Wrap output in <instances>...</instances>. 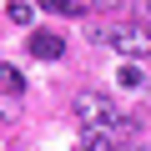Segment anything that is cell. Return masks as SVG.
Instances as JSON below:
<instances>
[{
  "mask_svg": "<svg viewBox=\"0 0 151 151\" xmlns=\"http://www.w3.org/2000/svg\"><path fill=\"white\" fill-rule=\"evenodd\" d=\"M76 116H81V126H116L121 116H116V101L106 96V91H81L76 96Z\"/></svg>",
  "mask_w": 151,
  "mask_h": 151,
  "instance_id": "1",
  "label": "cell"
},
{
  "mask_svg": "<svg viewBox=\"0 0 151 151\" xmlns=\"http://www.w3.org/2000/svg\"><path fill=\"white\" fill-rule=\"evenodd\" d=\"M111 45H116L121 55L141 60V55H151V25H146V20H126V25L111 30Z\"/></svg>",
  "mask_w": 151,
  "mask_h": 151,
  "instance_id": "2",
  "label": "cell"
},
{
  "mask_svg": "<svg viewBox=\"0 0 151 151\" xmlns=\"http://www.w3.org/2000/svg\"><path fill=\"white\" fill-rule=\"evenodd\" d=\"M25 45H30V55H35V60H60V55H65V40H60L55 30H35Z\"/></svg>",
  "mask_w": 151,
  "mask_h": 151,
  "instance_id": "3",
  "label": "cell"
},
{
  "mask_svg": "<svg viewBox=\"0 0 151 151\" xmlns=\"http://www.w3.org/2000/svg\"><path fill=\"white\" fill-rule=\"evenodd\" d=\"M81 151H116V131H106V126H81Z\"/></svg>",
  "mask_w": 151,
  "mask_h": 151,
  "instance_id": "4",
  "label": "cell"
},
{
  "mask_svg": "<svg viewBox=\"0 0 151 151\" xmlns=\"http://www.w3.org/2000/svg\"><path fill=\"white\" fill-rule=\"evenodd\" d=\"M0 91H5V96H20V91H25V81H20L15 65H0Z\"/></svg>",
  "mask_w": 151,
  "mask_h": 151,
  "instance_id": "5",
  "label": "cell"
},
{
  "mask_svg": "<svg viewBox=\"0 0 151 151\" xmlns=\"http://www.w3.org/2000/svg\"><path fill=\"white\" fill-rule=\"evenodd\" d=\"M15 25H30V5H25V0H10V10H5Z\"/></svg>",
  "mask_w": 151,
  "mask_h": 151,
  "instance_id": "6",
  "label": "cell"
},
{
  "mask_svg": "<svg viewBox=\"0 0 151 151\" xmlns=\"http://www.w3.org/2000/svg\"><path fill=\"white\" fill-rule=\"evenodd\" d=\"M40 5H45V10H55V15H76L70 0H40Z\"/></svg>",
  "mask_w": 151,
  "mask_h": 151,
  "instance_id": "7",
  "label": "cell"
},
{
  "mask_svg": "<svg viewBox=\"0 0 151 151\" xmlns=\"http://www.w3.org/2000/svg\"><path fill=\"white\" fill-rule=\"evenodd\" d=\"M121 86H141V70L136 65H121Z\"/></svg>",
  "mask_w": 151,
  "mask_h": 151,
  "instance_id": "8",
  "label": "cell"
},
{
  "mask_svg": "<svg viewBox=\"0 0 151 151\" xmlns=\"http://www.w3.org/2000/svg\"><path fill=\"white\" fill-rule=\"evenodd\" d=\"M121 151H146V146H141V141H131V146H121Z\"/></svg>",
  "mask_w": 151,
  "mask_h": 151,
  "instance_id": "9",
  "label": "cell"
}]
</instances>
